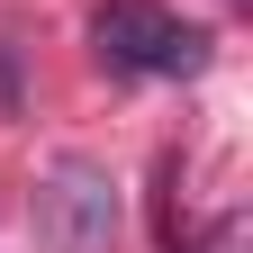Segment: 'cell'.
Returning <instances> with one entry per match:
<instances>
[{"instance_id": "2", "label": "cell", "mask_w": 253, "mask_h": 253, "mask_svg": "<svg viewBox=\"0 0 253 253\" xmlns=\"http://www.w3.org/2000/svg\"><path fill=\"white\" fill-rule=\"evenodd\" d=\"M109 235H118V181L82 154H63L37 190V244L45 253H109Z\"/></svg>"}, {"instance_id": "1", "label": "cell", "mask_w": 253, "mask_h": 253, "mask_svg": "<svg viewBox=\"0 0 253 253\" xmlns=\"http://www.w3.org/2000/svg\"><path fill=\"white\" fill-rule=\"evenodd\" d=\"M90 45H100L109 73H154V82H190L208 63V37L172 9H154V0H109L100 18H90Z\"/></svg>"}]
</instances>
